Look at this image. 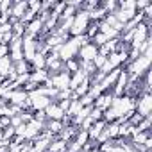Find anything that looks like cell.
<instances>
[{"label": "cell", "mask_w": 152, "mask_h": 152, "mask_svg": "<svg viewBox=\"0 0 152 152\" xmlns=\"http://www.w3.org/2000/svg\"><path fill=\"white\" fill-rule=\"evenodd\" d=\"M84 79H86V75H84V72H83V70L72 73V75H70V86H68V90H72V91H73V90L77 88Z\"/></svg>", "instance_id": "cell-13"}, {"label": "cell", "mask_w": 152, "mask_h": 152, "mask_svg": "<svg viewBox=\"0 0 152 152\" xmlns=\"http://www.w3.org/2000/svg\"><path fill=\"white\" fill-rule=\"evenodd\" d=\"M66 147H68V143H66L64 140H61V138H54V140L50 141L47 152H66Z\"/></svg>", "instance_id": "cell-12"}, {"label": "cell", "mask_w": 152, "mask_h": 152, "mask_svg": "<svg viewBox=\"0 0 152 152\" xmlns=\"http://www.w3.org/2000/svg\"><path fill=\"white\" fill-rule=\"evenodd\" d=\"M150 129H152V118H150V116H145V118L134 127L136 132H143V131H150Z\"/></svg>", "instance_id": "cell-16"}, {"label": "cell", "mask_w": 152, "mask_h": 152, "mask_svg": "<svg viewBox=\"0 0 152 152\" xmlns=\"http://www.w3.org/2000/svg\"><path fill=\"white\" fill-rule=\"evenodd\" d=\"M88 91H90V81H88V77H86V79H84V81H83V83L77 86V88L73 90V93H75V97H77V99L84 97Z\"/></svg>", "instance_id": "cell-15"}, {"label": "cell", "mask_w": 152, "mask_h": 152, "mask_svg": "<svg viewBox=\"0 0 152 152\" xmlns=\"http://www.w3.org/2000/svg\"><path fill=\"white\" fill-rule=\"evenodd\" d=\"M0 45H4V39H2V34H0Z\"/></svg>", "instance_id": "cell-22"}, {"label": "cell", "mask_w": 152, "mask_h": 152, "mask_svg": "<svg viewBox=\"0 0 152 152\" xmlns=\"http://www.w3.org/2000/svg\"><path fill=\"white\" fill-rule=\"evenodd\" d=\"M47 84H48V86H52L56 91L68 90V86H70V73H68L66 70H63V72H59V73L52 75V77H48V83H47Z\"/></svg>", "instance_id": "cell-1"}, {"label": "cell", "mask_w": 152, "mask_h": 152, "mask_svg": "<svg viewBox=\"0 0 152 152\" xmlns=\"http://www.w3.org/2000/svg\"><path fill=\"white\" fill-rule=\"evenodd\" d=\"M150 32L152 29H148L145 23H138V27L132 31V38H131V47L132 48H138L143 41H147L150 38Z\"/></svg>", "instance_id": "cell-2"}, {"label": "cell", "mask_w": 152, "mask_h": 152, "mask_svg": "<svg viewBox=\"0 0 152 152\" xmlns=\"http://www.w3.org/2000/svg\"><path fill=\"white\" fill-rule=\"evenodd\" d=\"M148 4H150V0H136V11H140V13H141Z\"/></svg>", "instance_id": "cell-19"}, {"label": "cell", "mask_w": 152, "mask_h": 152, "mask_svg": "<svg viewBox=\"0 0 152 152\" xmlns=\"http://www.w3.org/2000/svg\"><path fill=\"white\" fill-rule=\"evenodd\" d=\"M25 13H27V2L25 0L13 2V6H11V18L13 20H23Z\"/></svg>", "instance_id": "cell-8"}, {"label": "cell", "mask_w": 152, "mask_h": 152, "mask_svg": "<svg viewBox=\"0 0 152 152\" xmlns=\"http://www.w3.org/2000/svg\"><path fill=\"white\" fill-rule=\"evenodd\" d=\"M64 70L72 75V73H75V72H79L81 70V61L77 59V57H72V59H66L64 61Z\"/></svg>", "instance_id": "cell-14"}, {"label": "cell", "mask_w": 152, "mask_h": 152, "mask_svg": "<svg viewBox=\"0 0 152 152\" xmlns=\"http://www.w3.org/2000/svg\"><path fill=\"white\" fill-rule=\"evenodd\" d=\"M107 61V57L106 56H102V54H97L95 56V59H93V66L97 68V70H100L102 66H104V63Z\"/></svg>", "instance_id": "cell-17"}, {"label": "cell", "mask_w": 152, "mask_h": 152, "mask_svg": "<svg viewBox=\"0 0 152 152\" xmlns=\"http://www.w3.org/2000/svg\"><path fill=\"white\" fill-rule=\"evenodd\" d=\"M7 47H9V57L13 59V63L23 59V39L22 38L13 36V39H11V43Z\"/></svg>", "instance_id": "cell-5"}, {"label": "cell", "mask_w": 152, "mask_h": 152, "mask_svg": "<svg viewBox=\"0 0 152 152\" xmlns=\"http://www.w3.org/2000/svg\"><path fill=\"white\" fill-rule=\"evenodd\" d=\"M134 111L140 113L141 116H150V111H152V97H150V93H141L134 100Z\"/></svg>", "instance_id": "cell-3"}, {"label": "cell", "mask_w": 152, "mask_h": 152, "mask_svg": "<svg viewBox=\"0 0 152 152\" xmlns=\"http://www.w3.org/2000/svg\"><path fill=\"white\" fill-rule=\"evenodd\" d=\"M106 125H107L106 120H99V122H95V124L86 131V132H88V138H90V140H97V138L102 134V131L106 129Z\"/></svg>", "instance_id": "cell-9"}, {"label": "cell", "mask_w": 152, "mask_h": 152, "mask_svg": "<svg viewBox=\"0 0 152 152\" xmlns=\"http://www.w3.org/2000/svg\"><path fill=\"white\" fill-rule=\"evenodd\" d=\"M63 129H64L63 120H47V124H45V131H48L52 136H59Z\"/></svg>", "instance_id": "cell-10"}, {"label": "cell", "mask_w": 152, "mask_h": 152, "mask_svg": "<svg viewBox=\"0 0 152 152\" xmlns=\"http://www.w3.org/2000/svg\"><path fill=\"white\" fill-rule=\"evenodd\" d=\"M99 54V48L93 45V43H84V45H81L79 47V50H77V57L79 61H84V63H93V59H95V56Z\"/></svg>", "instance_id": "cell-4"}, {"label": "cell", "mask_w": 152, "mask_h": 152, "mask_svg": "<svg viewBox=\"0 0 152 152\" xmlns=\"http://www.w3.org/2000/svg\"><path fill=\"white\" fill-rule=\"evenodd\" d=\"M70 99H66V100H57V104H59V107L64 111V115H66V111H68V107H70Z\"/></svg>", "instance_id": "cell-20"}, {"label": "cell", "mask_w": 152, "mask_h": 152, "mask_svg": "<svg viewBox=\"0 0 152 152\" xmlns=\"http://www.w3.org/2000/svg\"><path fill=\"white\" fill-rule=\"evenodd\" d=\"M0 141H2V129H0Z\"/></svg>", "instance_id": "cell-23"}, {"label": "cell", "mask_w": 152, "mask_h": 152, "mask_svg": "<svg viewBox=\"0 0 152 152\" xmlns=\"http://www.w3.org/2000/svg\"><path fill=\"white\" fill-rule=\"evenodd\" d=\"M13 59L9 57V56H6V57H0V77L2 79H6L7 77V73L13 70Z\"/></svg>", "instance_id": "cell-11"}, {"label": "cell", "mask_w": 152, "mask_h": 152, "mask_svg": "<svg viewBox=\"0 0 152 152\" xmlns=\"http://www.w3.org/2000/svg\"><path fill=\"white\" fill-rule=\"evenodd\" d=\"M9 56V47L7 45H0V57H6Z\"/></svg>", "instance_id": "cell-21"}, {"label": "cell", "mask_w": 152, "mask_h": 152, "mask_svg": "<svg viewBox=\"0 0 152 152\" xmlns=\"http://www.w3.org/2000/svg\"><path fill=\"white\" fill-rule=\"evenodd\" d=\"M22 124H23V122H22V116H20V115H15V116H11V118H9V125H11V127H15V129H16V127H20Z\"/></svg>", "instance_id": "cell-18"}, {"label": "cell", "mask_w": 152, "mask_h": 152, "mask_svg": "<svg viewBox=\"0 0 152 152\" xmlns=\"http://www.w3.org/2000/svg\"><path fill=\"white\" fill-rule=\"evenodd\" d=\"M45 115H47V120H63L66 115H64V111L59 107V104L57 102H52L50 100V104L45 107Z\"/></svg>", "instance_id": "cell-7"}, {"label": "cell", "mask_w": 152, "mask_h": 152, "mask_svg": "<svg viewBox=\"0 0 152 152\" xmlns=\"http://www.w3.org/2000/svg\"><path fill=\"white\" fill-rule=\"evenodd\" d=\"M113 100H115V95H113L111 91H102L100 95L95 97L93 107H95V109H100V111H107V109L111 107Z\"/></svg>", "instance_id": "cell-6"}]
</instances>
